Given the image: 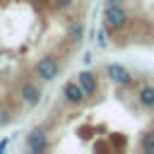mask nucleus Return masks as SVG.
<instances>
[{
  "label": "nucleus",
  "instance_id": "obj_9",
  "mask_svg": "<svg viewBox=\"0 0 154 154\" xmlns=\"http://www.w3.org/2000/svg\"><path fill=\"white\" fill-rule=\"evenodd\" d=\"M67 36H70V41H72V43H79V41H82V36H84V26H82L79 22L70 24V29H67Z\"/></svg>",
  "mask_w": 154,
  "mask_h": 154
},
{
  "label": "nucleus",
  "instance_id": "obj_1",
  "mask_svg": "<svg viewBox=\"0 0 154 154\" xmlns=\"http://www.w3.org/2000/svg\"><path fill=\"white\" fill-rule=\"evenodd\" d=\"M58 72H60V63H58L55 55H43V58H38V63L34 65V75H36L38 79H43V82L55 79Z\"/></svg>",
  "mask_w": 154,
  "mask_h": 154
},
{
  "label": "nucleus",
  "instance_id": "obj_14",
  "mask_svg": "<svg viewBox=\"0 0 154 154\" xmlns=\"http://www.w3.org/2000/svg\"><path fill=\"white\" fill-rule=\"evenodd\" d=\"M123 0H106V5H120Z\"/></svg>",
  "mask_w": 154,
  "mask_h": 154
},
{
  "label": "nucleus",
  "instance_id": "obj_16",
  "mask_svg": "<svg viewBox=\"0 0 154 154\" xmlns=\"http://www.w3.org/2000/svg\"><path fill=\"white\" fill-rule=\"evenodd\" d=\"M0 2H2V0H0Z\"/></svg>",
  "mask_w": 154,
  "mask_h": 154
},
{
  "label": "nucleus",
  "instance_id": "obj_4",
  "mask_svg": "<svg viewBox=\"0 0 154 154\" xmlns=\"http://www.w3.org/2000/svg\"><path fill=\"white\" fill-rule=\"evenodd\" d=\"M63 94H65V101L72 103V106H79V103L87 99V94H84V89L79 87L77 79H75V82H65V84H63Z\"/></svg>",
  "mask_w": 154,
  "mask_h": 154
},
{
  "label": "nucleus",
  "instance_id": "obj_6",
  "mask_svg": "<svg viewBox=\"0 0 154 154\" xmlns=\"http://www.w3.org/2000/svg\"><path fill=\"white\" fill-rule=\"evenodd\" d=\"M106 77L111 79V82H116V84H130V72L123 67V65H118V63H111V65H106Z\"/></svg>",
  "mask_w": 154,
  "mask_h": 154
},
{
  "label": "nucleus",
  "instance_id": "obj_12",
  "mask_svg": "<svg viewBox=\"0 0 154 154\" xmlns=\"http://www.w3.org/2000/svg\"><path fill=\"white\" fill-rule=\"evenodd\" d=\"M10 118H12V116H7V111H0V125H2V123H7Z\"/></svg>",
  "mask_w": 154,
  "mask_h": 154
},
{
  "label": "nucleus",
  "instance_id": "obj_15",
  "mask_svg": "<svg viewBox=\"0 0 154 154\" xmlns=\"http://www.w3.org/2000/svg\"><path fill=\"white\" fill-rule=\"evenodd\" d=\"M41 2H43V0H41Z\"/></svg>",
  "mask_w": 154,
  "mask_h": 154
},
{
  "label": "nucleus",
  "instance_id": "obj_10",
  "mask_svg": "<svg viewBox=\"0 0 154 154\" xmlns=\"http://www.w3.org/2000/svg\"><path fill=\"white\" fill-rule=\"evenodd\" d=\"M142 149H144L147 154H154V130L144 132V137H142Z\"/></svg>",
  "mask_w": 154,
  "mask_h": 154
},
{
  "label": "nucleus",
  "instance_id": "obj_5",
  "mask_svg": "<svg viewBox=\"0 0 154 154\" xmlns=\"http://www.w3.org/2000/svg\"><path fill=\"white\" fill-rule=\"evenodd\" d=\"M19 99L26 103V106H38V101H41V89L34 84V82H24L22 84V89H19Z\"/></svg>",
  "mask_w": 154,
  "mask_h": 154
},
{
  "label": "nucleus",
  "instance_id": "obj_13",
  "mask_svg": "<svg viewBox=\"0 0 154 154\" xmlns=\"http://www.w3.org/2000/svg\"><path fill=\"white\" fill-rule=\"evenodd\" d=\"M99 46H106V31H99Z\"/></svg>",
  "mask_w": 154,
  "mask_h": 154
},
{
  "label": "nucleus",
  "instance_id": "obj_2",
  "mask_svg": "<svg viewBox=\"0 0 154 154\" xmlns=\"http://www.w3.org/2000/svg\"><path fill=\"white\" fill-rule=\"evenodd\" d=\"M128 10L123 7V5H106L103 7V22H106V26H111V29H120V26H125L128 24Z\"/></svg>",
  "mask_w": 154,
  "mask_h": 154
},
{
  "label": "nucleus",
  "instance_id": "obj_3",
  "mask_svg": "<svg viewBox=\"0 0 154 154\" xmlns=\"http://www.w3.org/2000/svg\"><path fill=\"white\" fill-rule=\"evenodd\" d=\"M46 147H48V132H46L43 128H34V130L26 135V149L34 152V154H38V152H43Z\"/></svg>",
  "mask_w": 154,
  "mask_h": 154
},
{
  "label": "nucleus",
  "instance_id": "obj_7",
  "mask_svg": "<svg viewBox=\"0 0 154 154\" xmlns=\"http://www.w3.org/2000/svg\"><path fill=\"white\" fill-rule=\"evenodd\" d=\"M77 82H79V87L84 89V94H87V96H94V94H96V89H99V84H96V75H94V72H89V70H82V72L77 75Z\"/></svg>",
  "mask_w": 154,
  "mask_h": 154
},
{
  "label": "nucleus",
  "instance_id": "obj_11",
  "mask_svg": "<svg viewBox=\"0 0 154 154\" xmlns=\"http://www.w3.org/2000/svg\"><path fill=\"white\" fill-rule=\"evenodd\" d=\"M53 5H55L58 10H67V7L75 5V0H53Z\"/></svg>",
  "mask_w": 154,
  "mask_h": 154
},
{
  "label": "nucleus",
  "instance_id": "obj_8",
  "mask_svg": "<svg viewBox=\"0 0 154 154\" xmlns=\"http://www.w3.org/2000/svg\"><path fill=\"white\" fill-rule=\"evenodd\" d=\"M137 101L144 108H154V87L152 84H142L140 91H137Z\"/></svg>",
  "mask_w": 154,
  "mask_h": 154
}]
</instances>
